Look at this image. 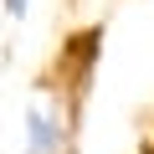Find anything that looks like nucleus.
<instances>
[{"instance_id":"f257e3e1","label":"nucleus","mask_w":154,"mask_h":154,"mask_svg":"<svg viewBox=\"0 0 154 154\" xmlns=\"http://www.w3.org/2000/svg\"><path fill=\"white\" fill-rule=\"evenodd\" d=\"M67 149V113L51 98H31L26 108V154H62Z\"/></svg>"},{"instance_id":"f03ea898","label":"nucleus","mask_w":154,"mask_h":154,"mask_svg":"<svg viewBox=\"0 0 154 154\" xmlns=\"http://www.w3.org/2000/svg\"><path fill=\"white\" fill-rule=\"evenodd\" d=\"M26 5H31V0H5V16H11V21H21V16H26Z\"/></svg>"}]
</instances>
